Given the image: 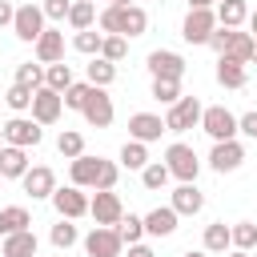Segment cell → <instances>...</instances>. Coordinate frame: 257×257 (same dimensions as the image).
<instances>
[{"label":"cell","instance_id":"obj_1","mask_svg":"<svg viewBox=\"0 0 257 257\" xmlns=\"http://www.w3.org/2000/svg\"><path fill=\"white\" fill-rule=\"evenodd\" d=\"M116 177H120V165L116 161H104V157H88V153H80V157H72L68 161V181L72 185H80V189H116Z\"/></svg>","mask_w":257,"mask_h":257},{"label":"cell","instance_id":"obj_2","mask_svg":"<svg viewBox=\"0 0 257 257\" xmlns=\"http://www.w3.org/2000/svg\"><path fill=\"white\" fill-rule=\"evenodd\" d=\"M253 36L249 32H241V28H213V36H209V48L217 52V56H233V60H241V64H249V56H253Z\"/></svg>","mask_w":257,"mask_h":257},{"label":"cell","instance_id":"obj_3","mask_svg":"<svg viewBox=\"0 0 257 257\" xmlns=\"http://www.w3.org/2000/svg\"><path fill=\"white\" fill-rule=\"evenodd\" d=\"M165 169H169L177 181H197V173H201V157H197L193 145L173 141V145L165 149Z\"/></svg>","mask_w":257,"mask_h":257},{"label":"cell","instance_id":"obj_4","mask_svg":"<svg viewBox=\"0 0 257 257\" xmlns=\"http://www.w3.org/2000/svg\"><path fill=\"white\" fill-rule=\"evenodd\" d=\"M201 100L197 96H177L173 104H169V116H165V133H189L193 124H201Z\"/></svg>","mask_w":257,"mask_h":257},{"label":"cell","instance_id":"obj_5","mask_svg":"<svg viewBox=\"0 0 257 257\" xmlns=\"http://www.w3.org/2000/svg\"><path fill=\"white\" fill-rule=\"evenodd\" d=\"M0 128H4V145H16V149H36L44 141V124H36L32 116H20V112L12 120H4Z\"/></svg>","mask_w":257,"mask_h":257},{"label":"cell","instance_id":"obj_6","mask_svg":"<svg viewBox=\"0 0 257 257\" xmlns=\"http://www.w3.org/2000/svg\"><path fill=\"white\" fill-rule=\"evenodd\" d=\"M80 245L88 257H120V249H124V241L112 225H92V233L80 237Z\"/></svg>","mask_w":257,"mask_h":257},{"label":"cell","instance_id":"obj_7","mask_svg":"<svg viewBox=\"0 0 257 257\" xmlns=\"http://www.w3.org/2000/svg\"><path fill=\"white\" fill-rule=\"evenodd\" d=\"M201 128L213 141H233L237 137V116L225 104H209V108H201Z\"/></svg>","mask_w":257,"mask_h":257},{"label":"cell","instance_id":"obj_8","mask_svg":"<svg viewBox=\"0 0 257 257\" xmlns=\"http://www.w3.org/2000/svg\"><path fill=\"white\" fill-rule=\"evenodd\" d=\"M44 28H48V24H44L40 4H20V8H16V16H12V32H16V40L36 44V36H40Z\"/></svg>","mask_w":257,"mask_h":257},{"label":"cell","instance_id":"obj_9","mask_svg":"<svg viewBox=\"0 0 257 257\" xmlns=\"http://www.w3.org/2000/svg\"><path fill=\"white\" fill-rule=\"evenodd\" d=\"M213 28H217L213 8H189L185 24H181V36H185V44H209Z\"/></svg>","mask_w":257,"mask_h":257},{"label":"cell","instance_id":"obj_10","mask_svg":"<svg viewBox=\"0 0 257 257\" xmlns=\"http://www.w3.org/2000/svg\"><path fill=\"white\" fill-rule=\"evenodd\" d=\"M88 217H92L96 225H116V221L124 217V205H120V197H116L112 189H96V193L88 197Z\"/></svg>","mask_w":257,"mask_h":257},{"label":"cell","instance_id":"obj_11","mask_svg":"<svg viewBox=\"0 0 257 257\" xmlns=\"http://www.w3.org/2000/svg\"><path fill=\"white\" fill-rule=\"evenodd\" d=\"M60 112H64L60 92H56V88H48V84H40V88L32 92V120H36V124H56V120H60Z\"/></svg>","mask_w":257,"mask_h":257},{"label":"cell","instance_id":"obj_12","mask_svg":"<svg viewBox=\"0 0 257 257\" xmlns=\"http://www.w3.org/2000/svg\"><path fill=\"white\" fill-rule=\"evenodd\" d=\"M80 112H84V120H88L92 128H108V124H112V96L92 84L88 96H84V104H80Z\"/></svg>","mask_w":257,"mask_h":257},{"label":"cell","instance_id":"obj_13","mask_svg":"<svg viewBox=\"0 0 257 257\" xmlns=\"http://www.w3.org/2000/svg\"><path fill=\"white\" fill-rule=\"evenodd\" d=\"M241 161H245V145L233 137V141H213V149H209V169L213 173H233V169H241Z\"/></svg>","mask_w":257,"mask_h":257},{"label":"cell","instance_id":"obj_14","mask_svg":"<svg viewBox=\"0 0 257 257\" xmlns=\"http://www.w3.org/2000/svg\"><path fill=\"white\" fill-rule=\"evenodd\" d=\"M48 201H52V205H56V213H60V217H68V221H80V217L88 213V193H84L80 185H64V189H56Z\"/></svg>","mask_w":257,"mask_h":257},{"label":"cell","instance_id":"obj_15","mask_svg":"<svg viewBox=\"0 0 257 257\" xmlns=\"http://www.w3.org/2000/svg\"><path fill=\"white\" fill-rule=\"evenodd\" d=\"M20 185H24V193H28L32 201H48V197L56 193V173H52L48 165H28V173L20 177Z\"/></svg>","mask_w":257,"mask_h":257},{"label":"cell","instance_id":"obj_16","mask_svg":"<svg viewBox=\"0 0 257 257\" xmlns=\"http://www.w3.org/2000/svg\"><path fill=\"white\" fill-rule=\"evenodd\" d=\"M185 56L181 52H173V48H153L149 52V72L153 76H169V80H181L185 76Z\"/></svg>","mask_w":257,"mask_h":257},{"label":"cell","instance_id":"obj_17","mask_svg":"<svg viewBox=\"0 0 257 257\" xmlns=\"http://www.w3.org/2000/svg\"><path fill=\"white\" fill-rule=\"evenodd\" d=\"M161 133H165V116H157V112H133L128 116V137L133 141L153 145V141H161Z\"/></svg>","mask_w":257,"mask_h":257},{"label":"cell","instance_id":"obj_18","mask_svg":"<svg viewBox=\"0 0 257 257\" xmlns=\"http://www.w3.org/2000/svg\"><path fill=\"white\" fill-rule=\"evenodd\" d=\"M173 209H177V217H197L201 209H205V193L197 189V181H181L177 189H173V201H169Z\"/></svg>","mask_w":257,"mask_h":257},{"label":"cell","instance_id":"obj_19","mask_svg":"<svg viewBox=\"0 0 257 257\" xmlns=\"http://www.w3.org/2000/svg\"><path fill=\"white\" fill-rule=\"evenodd\" d=\"M32 52H36L40 64H56V60H64V32H60V28H44V32L36 36Z\"/></svg>","mask_w":257,"mask_h":257},{"label":"cell","instance_id":"obj_20","mask_svg":"<svg viewBox=\"0 0 257 257\" xmlns=\"http://www.w3.org/2000/svg\"><path fill=\"white\" fill-rule=\"evenodd\" d=\"M177 209L173 205H157V209H149L145 213V233L149 237H173L177 233Z\"/></svg>","mask_w":257,"mask_h":257},{"label":"cell","instance_id":"obj_21","mask_svg":"<svg viewBox=\"0 0 257 257\" xmlns=\"http://www.w3.org/2000/svg\"><path fill=\"white\" fill-rule=\"evenodd\" d=\"M28 149H16V145H0V177L4 181H20L28 173Z\"/></svg>","mask_w":257,"mask_h":257},{"label":"cell","instance_id":"obj_22","mask_svg":"<svg viewBox=\"0 0 257 257\" xmlns=\"http://www.w3.org/2000/svg\"><path fill=\"white\" fill-rule=\"evenodd\" d=\"M201 249H205L209 257H225V253L233 249V237H229V225H225V221H213V225H205V237H201Z\"/></svg>","mask_w":257,"mask_h":257},{"label":"cell","instance_id":"obj_23","mask_svg":"<svg viewBox=\"0 0 257 257\" xmlns=\"http://www.w3.org/2000/svg\"><path fill=\"white\" fill-rule=\"evenodd\" d=\"M36 233L32 229H20V233H8L0 241V257H36Z\"/></svg>","mask_w":257,"mask_h":257},{"label":"cell","instance_id":"obj_24","mask_svg":"<svg viewBox=\"0 0 257 257\" xmlns=\"http://www.w3.org/2000/svg\"><path fill=\"white\" fill-rule=\"evenodd\" d=\"M217 84H221V88H245V84H249L245 64L233 60V56H217Z\"/></svg>","mask_w":257,"mask_h":257},{"label":"cell","instance_id":"obj_25","mask_svg":"<svg viewBox=\"0 0 257 257\" xmlns=\"http://www.w3.org/2000/svg\"><path fill=\"white\" fill-rule=\"evenodd\" d=\"M213 16H217V24H221V28H241V24H245V16H249V4H245V0H217Z\"/></svg>","mask_w":257,"mask_h":257},{"label":"cell","instance_id":"obj_26","mask_svg":"<svg viewBox=\"0 0 257 257\" xmlns=\"http://www.w3.org/2000/svg\"><path fill=\"white\" fill-rule=\"evenodd\" d=\"M28 225H32V213H28L24 205H4V209H0V237L20 233V229H28Z\"/></svg>","mask_w":257,"mask_h":257},{"label":"cell","instance_id":"obj_27","mask_svg":"<svg viewBox=\"0 0 257 257\" xmlns=\"http://www.w3.org/2000/svg\"><path fill=\"white\" fill-rule=\"evenodd\" d=\"M68 24H72V32L96 28V4L92 0H72L68 4Z\"/></svg>","mask_w":257,"mask_h":257},{"label":"cell","instance_id":"obj_28","mask_svg":"<svg viewBox=\"0 0 257 257\" xmlns=\"http://www.w3.org/2000/svg\"><path fill=\"white\" fill-rule=\"evenodd\" d=\"M116 165H120V169H137V173H141V169L149 165V145H141V141H133V137H128V141L120 145Z\"/></svg>","mask_w":257,"mask_h":257},{"label":"cell","instance_id":"obj_29","mask_svg":"<svg viewBox=\"0 0 257 257\" xmlns=\"http://www.w3.org/2000/svg\"><path fill=\"white\" fill-rule=\"evenodd\" d=\"M112 80H116V64H112V60H104V56H92V60H88V84L108 88Z\"/></svg>","mask_w":257,"mask_h":257},{"label":"cell","instance_id":"obj_30","mask_svg":"<svg viewBox=\"0 0 257 257\" xmlns=\"http://www.w3.org/2000/svg\"><path fill=\"white\" fill-rule=\"evenodd\" d=\"M48 241H52V245H56V249L64 253V249H72V245L80 241V233H76V225H72L68 217H60V221H56V225L48 229Z\"/></svg>","mask_w":257,"mask_h":257},{"label":"cell","instance_id":"obj_31","mask_svg":"<svg viewBox=\"0 0 257 257\" xmlns=\"http://www.w3.org/2000/svg\"><path fill=\"white\" fill-rule=\"evenodd\" d=\"M112 229L120 233V241H124V245H137V241L145 237V217H137V213H124V217H120Z\"/></svg>","mask_w":257,"mask_h":257},{"label":"cell","instance_id":"obj_32","mask_svg":"<svg viewBox=\"0 0 257 257\" xmlns=\"http://www.w3.org/2000/svg\"><path fill=\"white\" fill-rule=\"evenodd\" d=\"M229 237H233V249H245V253L257 249V225H253V221H237V225H229Z\"/></svg>","mask_w":257,"mask_h":257},{"label":"cell","instance_id":"obj_33","mask_svg":"<svg viewBox=\"0 0 257 257\" xmlns=\"http://www.w3.org/2000/svg\"><path fill=\"white\" fill-rule=\"evenodd\" d=\"M44 84H48V88H56V92H64V88L72 84V64H64V60L44 64Z\"/></svg>","mask_w":257,"mask_h":257},{"label":"cell","instance_id":"obj_34","mask_svg":"<svg viewBox=\"0 0 257 257\" xmlns=\"http://www.w3.org/2000/svg\"><path fill=\"white\" fill-rule=\"evenodd\" d=\"M56 153H60L64 161L80 157V153H84V137H80L76 128H60V137H56Z\"/></svg>","mask_w":257,"mask_h":257},{"label":"cell","instance_id":"obj_35","mask_svg":"<svg viewBox=\"0 0 257 257\" xmlns=\"http://www.w3.org/2000/svg\"><path fill=\"white\" fill-rule=\"evenodd\" d=\"M141 181H145V189H153V193H157V189H165V185L173 181V173L165 169V161H149V165L141 169Z\"/></svg>","mask_w":257,"mask_h":257},{"label":"cell","instance_id":"obj_36","mask_svg":"<svg viewBox=\"0 0 257 257\" xmlns=\"http://www.w3.org/2000/svg\"><path fill=\"white\" fill-rule=\"evenodd\" d=\"M16 84H24V88H32V92H36V88L44 84V64H40V60H36V64H32V60L16 64Z\"/></svg>","mask_w":257,"mask_h":257},{"label":"cell","instance_id":"obj_37","mask_svg":"<svg viewBox=\"0 0 257 257\" xmlns=\"http://www.w3.org/2000/svg\"><path fill=\"white\" fill-rule=\"evenodd\" d=\"M100 40H104V32L84 28V32H76V36H72V48H76V52H84V56H96V52H100Z\"/></svg>","mask_w":257,"mask_h":257},{"label":"cell","instance_id":"obj_38","mask_svg":"<svg viewBox=\"0 0 257 257\" xmlns=\"http://www.w3.org/2000/svg\"><path fill=\"white\" fill-rule=\"evenodd\" d=\"M96 56H104V60L120 64V60L128 56V40H124V36H104V40H100V52H96Z\"/></svg>","mask_w":257,"mask_h":257},{"label":"cell","instance_id":"obj_39","mask_svg":"<svg viewBox=\"0 0 257 257\" xmlns=\"http://www.w3.org/2000/svg\"><path fill=\"white\" fill-rule=\"evenodd\" d=\"M181 96V80H169V76H153V100L161 104H173Z\"/></svg>","mask_w":257,"mask_h":257},{"label":"cell","instance_id":"obj_40","mask_svg":"<svg viewBox=\"0 0 257 257\" xmlns=\"http://www.w3.org/2000/svg\"><path fill=\"white\" fill-rule=\"evenodd\" d=\"M4 104H8L12 112H28V108H32V88H24V84H12V88L4 92Z\"/></svg>","mask_w":257,"mask_h":257},{"label":"cell","instance_id":"obj_41","mask_svg":"<svg viewBox=\"0 0 257 257\" xmlns=\"http://www.w3.org/2000/svg\"><path fill=\"white\" fill-rule=\"evenodd\" d=\"M88 88H92L88 80H72V84H68L64 92H60V100H64V108H76V112H80V104H84V96H88Z\"/></svg>","mask_w":257,"mask_h":257},{"label":"cell","instance_id":"obj_42","mask_svg":"<svg viewBox=\"0 0 257 257\" xmlns=\"http://www.w3.org/2000/svg\"><path fill=\"white\" fill-rule=\"evenodd\" d=\"M68 4L72 0H40V12L44 20H68Z\"/></svg>","mask_w":257,"mask_h":257},{"label":"cell","instance_id":"obj_43","mask_svg":"<svg viewBox=\"0 0 257 257\" xmlns=\"http://www.w3.org/2000/svg\"><path fill=\"white\" fill-rule=\"evenodd\" d=\"M237 133H245V137L257 141V108H249L245 116H237Z\"/></svg>","mask_w":257,"mask_h":257},{"label":"cell","instance_id":"obj_44","mask_svg":"<svg viewBox=\"0 0 257 257\" xmlns=\"http://www.w3.org/2000/svg\"><path fill=\"white\" fill-rule=\"evenodd\" d=\"M12 16H16V8L8 0H0V28H12Z\"/></svg>","mask_w":257,"mask_h":257},{"label":"cell","instance_id":"obj_45","mask_svg":"<svg viewBox=\"0 0 257 257\" xmlns=\"http://www.w3.org/2000/svg\"><path fill=\"white\" fill-rule=\"evenodd\" d=\"M128 257H157V253H153L145 241H137V245H128Z\"/></svg>","mask_w":257,"mask_h":257},{"label":"cell","instance_id":"obj_46","mask_svg":"<svg viewBox=\"0 0 257 257\" xmlns=\"http://www.w3.org/2000/svg\"><path fill=\"white\" fill-rule=\"evenodd\" d=\"M245 20H249V36H253V40H257V8H253V12H249V16H245Z\"/></svg>","mask_w":257,"mask_h":257},{"label":"cell","instance_id":"obj_47","mask_svg":"<svg viewBox=\"0 0 257 257\" xmlns=\"http://www.w3.org/2000/svg\"><path fill=\"white\" fill-rule=\"evenodd\" d=\"M217 0H189V8H213Z\"/></svg>","mask_w":257,"mask_h":257},{"label":"cell","instance_id":"obj_48","mask_svg":"<svg viewBox=\"0 0 257 257\" xmlns=\"http://www.w3.org/2000/svg\"><path fill=\"white\" fill-rule=\"evenodd\" d=\"M225 257H253V253H245V249H229Z\"/></svg>","mask_w":257,"mask_h":257},{"label":"cell","instance_id":"obj_49","mask_svg":"<svg viewBox=\"0 0 257 257\" xmlns=\"http://www.w3.org/2000/svg\"><path fill=\"white\" fill-rule=\"evenodd\" d=\"M181 257H209L205 249H189V253H181Z\"/></svg>","mask_w":257,"mask_h":257},{"label":"cell","instance_id":"obj_50","mask_svg":"<svg viewBox=\"0 0 257 257\" xmlns=\"http://www.w3.org/2000/svg\"><path fill=\"white\" fill-rule=\"evenodd\" d=\"M108 4H133V0H108Z\"/></svg>","mask_w":257,"mask_h":257},{"label":"cell","instance_id":"obj_51","mask_svg":"<svg viewBox=\"0 0 257 257\" xmlns=\"http://www.w3.org/2000/svg\"><path fill=\"white\" fill-rule=\"evenodd\" d=\"M0 145H4V128H0Z\"/></svg>","mask_w":257,"mask_h":257}]
</instances>
